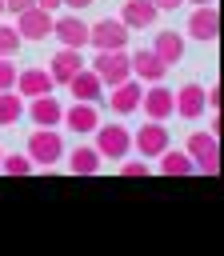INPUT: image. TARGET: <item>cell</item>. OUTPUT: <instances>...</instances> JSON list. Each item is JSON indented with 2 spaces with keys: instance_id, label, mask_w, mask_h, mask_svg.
<instances>
[{
  "instance_id": "cell-1",
  "label": "cell",
  "mask_w": 224,
  "mask_h": 256,
  "mask_svg": "<svg viewBox=\"0 0 224 256\" xmlns=\"http://www.w3.org/2000/svg\"><path fill=\"white\" fill-rule=\"evenodd\" d=\"M184 152L192 156V164H196V172H204V176H220V136H212V132H192L188 136V144H184Z\"/></svg>"
},
{
  "instance_id": "cell-2",
  "label": "cell",
  "mask_w": 224,
  "mask_h": 256,
  "mask_svg": "<svg viewBox=\"0 0 224 256\" xmlns=\"http://www.w3.org/2000/svg\"><path fill=\"white\" fill-rule=\"evenodd\" d=\"M92 72L100 76L104 88L128 80V76H132V68H128V52H124V48H96V56H92Z\"/></svg>"
},
{
  "instance_id": "cell-3",
  "label": "cell",
  "mask_w": 224,
  "mask_h": 256,
  "mask_svg": "<svg viewBox=\"0 0 224 256\" xmlns=\"http://www.w3.org/2000/svg\"><path fill=\"white\" fill-rule=\"evenodd\" d=\"M96 152H100V160H124L128 152H132V136H128V128L124 124H96Z\"/></svg>"
},
{
  "instance_id": "cell-4",
  "label": "cell",
  "mask_w": 224,
  "mask_h": 256,
  "mask_svg": "<svg viewBox=\"0 0 224 256\" xmlns=\"http://www.w3.org/2000/svg\"><path fill=\"white\" fill-rule=\"evenodd\" d=\"M64 136L56 132V128H36L32 136H28V160L32 164H60L64 160Z\"/></svg>"
},
{
  "instance_id": "cell-5",
  "label": "cell",
  "mask_w": 224,
  "mask_h": 256,
  "mask_svg": "<svg viewBox=\"0 0 224 256\" xmlns=\"http://www.w3.org/2000/svg\"><path fill=\"white\" fill-rule=\"evenodd\" d=\"M16 32H20V40H48L52 36V12L40 4H28L24 12H16Z\"/></svg>"
},
{
  "instance_id": "cell-6",
  "label": "cell",
  "mask_w": 224,
  "mask_h": 256,
  "mask_svg": "<svg viewBox=\"0 0 224 256\" xmlns=\"http://www.w3.org/2000/svg\"><path fill=\"white\" fill-rule=\"evenodd\" d=\"M88 44L92 48H128V28L120 16H104L96 24H88Z\"/></svg>"
},
{
  "instance_id": "cell-7",
  "label": "cell",
  "mask_w": 224,
  "mask_h": 256,
  "mask_svg": "<svg viewBox=\"0 0 224 256\" xmlns=\"http://www.w3.org/2000/svg\"><path fill=\"white\" fill-rule=\"evenodd\" d=\"M188 36L200 40V44H212L220 36V8L216 4H196L192 16H188Z\"/></svg>"
},
{
  "instance_id": "cell-8",
  "label": "cell",
  "mask_w": 224,
  "mask_h": 256,
  "mask_svg": "<svg viewBox=\"0 0 224 256\" xmlns=\"http://www.w3.org/2000/svg\"><path fill=\"white\" fill-rule=\"evenodd\" d=\"M204 112H208V104H204V84L188 80L184 88H176V92H172V116H184V120H200Z\"/></svg>"
},
{
  "instance_id": "cell-9",
  "label": "cell",
  "mask_w": 224,
  "mask_h": 256,
  "mask_svg": "<svg viewBox=\"0 0 224 256\" xmlns=\"http://www.w3.org/2000/svg\"><path fill=\"white\" fill-rule=\"evenodd\" d=\"M168 144H172V140H168L164 120H148V124H144V128H136V136H132V148H136L144 160H156Z\"/></svg>"
},
{
  "instance_id": "cell-10",
  "label": "cell",
  "mask_w": 224,
  "mask_h": 256,
  "mask_svg": "<svg viewBox=\"0 0 224 256\" xmlns=\"http://www.w3.org/2000/svg\"><path fill=\"white\" fill-rule=\"evenodd\" d=\"M140 96H144V84H140L136 76H128V80H120V84L108 88V108H112L116 116H132V112L140 108Z\"/></svg>"
},
{
  "instance_id": "cell-11",
  "label": "cell",
  "mask_w": 224,
  "mask_h": 256,
  "mask_svg": "<svg viewBox=\"0 0 224 256\" xmlns=\"http://www.w3.org/2000/svg\"><path fill=\"white\" fill-rule=\"evenodd\" d=\"M52 36L60 40V48H88V24L68 12V16H52Z\"/></svg>"
},
{
  "instance_id": "cell-12",
  "label": "cell",
  "mask_w": 224,
  "mask_h": 256,
  "mask_svg": "<svg viewBox=\"0 0 224 256\" xmlns=\"http://www.w3.org/2000/svg\"><path fill=\"white\" fill-rule=\"evenodd\" d=\"M60 116H64V104H60L52 92L28 100V120H32L36 128H60Z\"/></svg>"
},
{
  "instance_id": "cell-13",
  "label": "cell",
  "mask_w": 224,
  "mask_h": 256,
  "mask_svg": "<svg viewBox=\"0 0 224 256\" xmlns=\"http://www.w3.org/2000/svg\"><path fill=\"white\" fill-rule=\"evenodd\" d=\"M60 124H64L68 132H80V136H88V132H96V124H100V112H96V104H88V100H76V104H68V108H64Z\"/></svg>"
},
{
  "instance_id": "cell-14",
  "label": "cell",
  "mask_w": 224,
  "mask_h": 256,
  "mask_svg": "<svg viewBox=\"0 0 224 256\" xmlns=\"http://www.w3.org/2000/svg\"><path fill=\"white\" fill-rule=\"evenodd\" d=\"M128 68H132V76L140 80V84H156V80H164V64L156 60V52L152 48H136V52H128Z\"/></svg>"
},
{
  "instance_id": "cell-15",
  "label": "cell",
  "mask_w": 224,
  "mask_h": 256,
  "mask_svg": "<svg viewBox=\"0 0 224 256\" xmlns=\"http://www.w3.org/2000/svg\"><path fill=\"white\" fill-rule=\"evenodd\" d=\"M140 112H144L148 120H168V116H172V88H164L160 80L148 84L144 96H140Z\"/></svg>"
},
{
  "instance_id": "cell-16",
  "label": "cell",
  "mask_w": 224,
  "mask_h": 256,
  "mask_svg": "<svg viewBox=\"0 0 224 256\" xmlns=\"http://www.w3.org/2000/svg\"><path fill=\"white\" fill-rule=\"evenodd\" d=\"M24 100H32V96H44V92H52L56 84H52V76H48V68H16V84H12Z\"/></svg>"
},
{
  "instance_id": "cell-17",
  "label": "cell",
  "mask_w": 224,
  "mask_h": 256,
  "mask_svg": "<svg viewBox=\"0 0 224 256\" xmlns=\"http://www.w3.org/2000/svg\"><path fill=\"white\" fill-rule=\"evenodd\" d=\"M152 52H156V60H160L164 68H176V64L184 60V36H180V32H172V28H164V32H156Z\"/></svg>"
},
{
  "instance_id": "cell-18",
  "label": "cell",
  "mask_w": 224,
  "mask_h": 256,
  "mask_svg": "<svg viewBox=\"0 0 224 256\" xmlns=\"http://www.w3.org/2000/svg\"><path fill=\"white\" fill-rule=\"evenodd\" d=\"M80 68H84L80 48H60V52L48 60V76H52V84H68V80H72Z\"/></svg>"
},
{
  "instance_id": "cell-19",
  "label": "cell",
  "mask_w": 224,
  "mask_h": 256,
  "mask_svg": "<svg viewBox=\"0 0 224 256\" xmlns=\"http://www.w3.org/2000/svg\"><path fill=\"white\" fill-rule=\"evenodd\" d=\"M64 88L72 92V100H88V104H96V100L104 96V84H100V76H96L88 64H84V68H80V72H76Z\"/></svg>"
},
{
  "instance_id": "cell-20",
  "label": "cell",
  "mask_w": 224,
  "mask_h": 256,
  "mask_svg": "<svg viewBox=\"0 0 224 256\" xmlns=\"http://www.w3.org/2000/svg\"><path fill=\"white\" fill-rule=\"evenodd\" d=\"M156 4L152 0H124V8H120V20H124V28H152L156 24Z\"/></svg>"
},
{
  "instance_id": "cell-21",
  "label": "cell",
  "mask_w": 224,
  "mask_h": 256,
  "mask_svg": "<svg viewBox=\"0 0 224 256\" xmlns=\"http://www.w3.org/2000/svg\"><path fill=\"white\" fill-rule=\"evenodd\" d=\"M156 160H160V164H156V172H160V176H192V172H196V164H192V156H188L184 148L176 152L172 144H168V148H164V152H160Z\"/></svg>"
},
{
  "instance_id": "cell-22",
  "label": "cell",
  "mask_w": 224,
  "mask_h": 256,
  "mask_svg": "<svg viewBox=\"0 0 224 256\" xmlns=\"http://www.w3.org/2000/svg\"><path fill=\"white\" fill-rule=\"evenodd\" d=\"M64 156H68V172H76V176H96L100 172V152L88 148V144H80V148H72Z\"/></svg>"
},
{
  "instance_id": "cell-23",
  "label": "cell",
  "mask_w": 224,
  "mask_h": 256,
  "mask_svg": "<svg viewBox=\"0 0 224 256\" xmlns=\"http://www.w3.org/2000/svg\"><path fill=\"white\" fill-rule=\"evenodd\" d=\"M20 116H24V96H20L16 88H4V92H0V128L16 124Z\"/></svg>"
},
{
  "instance_id": "cell-24",
  "label": "cell",
  "mask_w": 224,
  "mask_h": 256,
  "mask_svg": "<svg viewBox=\"0 0 224 256\" xmlns=\"http://www.w3.org/2000/svg\"><path fill=\"white\" fill-rule=\"evenodd\" d=\"M0 172H8V176H32V172H36V164L28 160V152H4Z\"/></svg>"
},
{
  "instance_id": "cell-25",
  "label": "cell",
  "mask_w": 224,
  "mask_h": 256,
  "mask_svg": "<svg viewBox=\"0 0 224 256\" xmlns=\"http://www.w3.org/2000/svg\"><path fill=\"white\" fill-rule=\"evenodd\" d=\"M20 44H24V40H20L16 24H0V56H8V60H12V56L20 52Z\"/></svg>"
},
{
  "instance_id": "cell-26",
  "label": "cell",
  "mask_w": 224,
  "mask_h": 256,
  "mask_svg": "<svg viewBox=\"0 0 224 256\" xmlns=\"http://www.w3.org/2000/svg\"><path fill=\"white\" fill-rule=\"evenodd\" d=\"M120 176H132V180H140V176H152V168H148L144 160H128V156H124V164H120Z\"/></svg>"
},
{
  "instance_id": "cell-27",
  "label": "cell",
  "mask_w": 224,
  "mask_h": 256,
  "mask_svg": "<svg viewBox=\"0 0 224 256\" xmlns=\"http://www.w3.org/2000/svg\"><path fill=\"white\" fill-rule=\"evenodd\" d=\"M204 104H208L212 112H220V108H224V84H212V88H204Z\"/></svg>"
},
{
  "instance_id": "cell-28",
  "label": "cell",
  "mask_w": 224,
  "mask_h": 256,
  "mask_svg": "<svg viewBox=\"0 0 224 256\" xmlns=\"http://www.w3.org/2000/svg\"><path fill=\"white\" fill-rule=\"evenodd\" d=\"M12 84H16V64H12L8 56H0V92L12 88Z\"/></svg>"
},
{
  "instance_id": "cell-29",
  "label": "cell",
  "mask_w": 224,
  "mask_h": 256,
  "mask_svg": "<svg viewBox=\"0 0 224 256\" xmlns=\"http://www.w3.org/2000/svg\"><path fill=\"white\" fill-rule=\"evenodd\" d=\"M28 4H36V0H4V12H12V16H16V12H24Z\"/></svg>"
},
{
  "instance_id": "cell-30",
  "label": "cell",
  "mask_w": 224,
  "mask_h": 256,
  "mask_svg": "<svg viewBox=\"0 0 224 256\" xmlns=\"http://www.w3.org/2000/svg\"><path fill=\"white\" fill-rule=\"evenodd\" d=\"M208 132H212V136H220V132H224V116H220V112L212 116V124H208Z\"/></svg>"
},
{
  "instance_id": "cell-31",
  "label": "cell",
  "mask_w": 224,
  "mask_h": 256,
  "mask_svg": "<svg viewBox=\"0 0 224 256\" xmlns=\"http://www.w3.org/2000/svg\"><path fill=\"white\" fill-rule=\"evenodd\" d=\"M152 4H156V8H160V12H172V8H180V4H184V0H152Z\"/></svg>"
},
{
  "instance_id": "cell-32",
  "label": "cell",
  "mask_w": 224,
  "mask_h": 256,
  "mask_svg": "<svg viewBox=\"0 0 224 256\" xmlns=\"http://www.w3.org/2000/svg\"><path fill=\"white\" fill-rule=\"evenodd\" d=\"M60 4H68L72 12H80V8H88V4H96V0H60Z\"/></svg>"
},
{
  "instance_id": "cell-33",
  "label": "cell",
  "mask_w": 224,
  "mask_h": 256,
  "mask_svg": "<svg viewBox=\"0 0 224 256\" xmlns=\"http://www.w3.org/2000/svg\"><path fill=\"white\" fill-rule=\"evenodd\" d=\"M36 4H40V8H48V12H56V8H60V0H36Z\"/></svg>"
},
{
  "instance_id": "cell-34",
  "label": "cell",
  "mask_w": 224,
  "mask_h": 256,
  "mask_svg": "<svg viewBox=\"0 0 224 256\" xmlns=\"http://www.w3.org/2000/svg\"><path fill=\"white\" fill-rule=\"evenodd\" d=\"M188 4H216V0H188Z\"/></svg>"
},
{
  "instance_id": "cell-35",
  "label": "cell",
  "mask_w": 224,
  "mask_h": 256,
  "mask_svg": "<svg viewBox=\"0 0 224 256\" xmlns=\"http://www.w3.org/2000/svg\"><path fill=\"white\" fill-rule=\"evenodd\" d=\"M0 16H4V0H0Z\"/></svg>"
},
{
  "instance_id": "cell-36",
  "label": "cell",
  "mask_w": 224,
  "mask_h": 256,
  "mask_svg": "<svg viewBox=\"0 0 224 256\" xmlns=\"http://www.w3.org/2000/svg\"><path fill=\"white\" fill-rule=\"evenodd\" d=\"M0 160H4V152H0Z\"/></svg>"
}]
</instances>
